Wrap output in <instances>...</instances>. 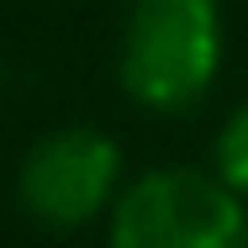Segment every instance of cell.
<instances>
[{"label":"cell","mask_w":248,"mask_h":248,"mask_svg":"<svg viewBox=\"0 0 248 248\" xmlns=\"http://www.w3.org/2000/svg\"><path fill=\"white\" fill-rule=\"evenodd\" d=\"M111 248H248V206L211 174L158 169L116 201Z\"/></svg>","instance_id":"cell-2"},{"label":"cell","mask_w":248,"mask_h":248,"mask_svg":"<svg viewBox=\"0 0 248 248\" xmlns=\"http://www.w3.org/2000/svg\"><path fill=\"white\" fill-rule=\"evenodd\" d=\"M217 180L248 201V106L232 111V122L217 138Z\"/></svg>","instance_id":"cell-4"},{"label":"cell","mask_w":248,"mask_h":248,"mask_svg":"<svg viewBox=\"0 0 248 248\" xmlns=\"http://www.w3.org/2000/svg\"><path fill=\"white\" fill-rule=\"evenodd\" d=\"M122 153L106 132L63 127L43 138L21 164V206L48 227H79L90 222L116 190Z\"/></svg>","instance_id":"cell-3"},{"label":"cell","mask_w":248,"mask_h":248,"mask_svg":"<svg viewBox=\"0 0 248 248\" xmlns=\"http://www.w3.org/2000/svg\"><path fill=\"white\" fill-rule=\"evenodd\" d=\"M222 63L217 0H132L122 37V85L148 111H190Z\"/></svg>","instance_id":"cell-1"}]
</instances>
